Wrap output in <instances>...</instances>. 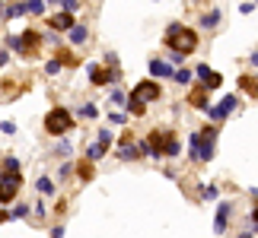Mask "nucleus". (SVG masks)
I'll return each mask as SVG.
<instances>
[{
    "instance_id": "obj_1",
    "label": "nucleus",
    "mask_w": 258,
    "mask_h": 238,
    "mask_svg": "<svg viewBox=\"0 0 258 238\" xmlns=\"http://www.w3.org/2000/svg\"><path fill=\"white\" fill-rule=\"evenodd\" d=\"M166 42H169L172 51L188 54V51H195V48H198V35H195V32H185L178 23H172L169 29H166Z\"/></svg>"
},
{
    "instance_id": "obj_2",
    "label": "nucleus",
    "mask_w": 258,
    "mask_h": 238,
    "mask_svg": "<svg viewBox=\"0 0 258 238\" xmlns=\"http://www.w3.org/2000/svg\"><path fill=\"white\" fill-rule=\"evenodd\" d=\"M71 124H74V117H71V111H67V108H51V111H48V117H45V131L54 134V137L67 134V131H71Z\"/></svg>"
},
{
    "instance_id": "obj_3",
    "label": "nucleus",
    "mask_w": 258,
    "mask_h": 238,
    "mask_svg": "<svg viewBox=\"0 0 258 238\" xmlns=\"http://www.w3.org/2000/svg\"><path fill=\"white\" fill-rule=\"evenodd\" d=\"M19 191V175L16 172H7V178H0V203H10Z\"/></svg>"
},
{
    "instance_id": "obj_4",
    "label": "nucleus",
    "mask_w": 258,
    "mask_h": 238,
    "mask_svg": "<svg viewBox=\"0 0 258 238\" xmlns=\"http://www.w3.org/2000/svg\"><path fill=\"white\" fill-rule=\"evenodd\" d=\"M236 102H239L236 95H226L220 105H207V117H211V121H223V117L236 108Z\"/></svg>"
},
{
    "instance_id": "obj_5",
    "label": "nucleus",
    "mask_w": 258,
    "mask_h": 238,
    "mask_svg": "<svg viewBox=\"0 0 258 238\" xmlns=\"http://www.w3.org/2000/svg\"><path fill=\"white\" fill-rule=\"evenodd\" d=\"M134 95H137V98H144V102H153V98H160V86L150 83V79H147V83H137Z\"/></svg>"
},
{
    "instance_id": "obj_6",
    "label": "nucleus",
    "mask_w": 258,
    "mask_h": 238,
    "mask_svg": "<svg viewBox=\"0 0 258 238\" xmlns=\"http://www.w3.org/2000/svg\"><path fill=\"white\" fill-rule=\"evenodd\" d=\"M86 73H89V79H93L96 86H105V83H112V73H105V70H99L96 64H89L86 67Z\"/></svg>"
},
{
    "instance_id": "obj_7",
    "label": "nucleus",
    "mask_w": 258,
    "mask_h": 238,
    "mask_svg": "<svg viewBox=\"0 0 258 238\" xmlns=\"http://www.w3.org/2000/svg\"><path fill=\"white\" fill-rule=\"evenodd\" d=\"M230 203H220V210H217V222H214V232H223L226 229V219H230Z\"/></svg>"
},
{
    "instance_id": "obj_8",
    "label": "nucleus",
    "mask_w": 258,
    "mask_h": 238,
    "mask_svg": "<svg viewBox=\"0 0 258 238\" xmlns=\"http://www.w3.org/2000/svg\"><path fill=\"white\" fill-rule=\"evenodd\" d=\"M124 105H127V111H131V114H137V117H141V114L147 111L144 98H137V95H131V98H124Z\"/></svg>"
},
{
    "instance_id": "obj_9",
    "label": "nucleus",
    "mask_w": 258,
    "mask_h": 238,
    "mask_svg": "<svg viewBox=\"0 0 258 238\" xmlns=\"http://www.w3.org/2000/svg\"><path fill=\"white\" fill-rule=\"evenodd\" d=\"M150 73L153 76H172L175 70H172L169 64H163V61H150Z\"/></svg>"
},
{
    "instance_id": "obj_10",
    "label": "nucleus",
    "mask_w": 258,
    "mask_h": 238,
    "mask_svg": "<svg viewBox=\"0 0 258 238\" xmlns=\"http://www.w3.org/2000/svg\"><path fill=\"white\" fill-rule=\"evenodd\" d=\"M118 156H121V159H137V156H141V143H124Z\"/></svg>"
},
{
    "instance_id": "obj_11",
    "label": "nucleus",
    "mask_w": 258,
    "mask_h": 238,
    "mask_svg": "<svg viewBox=\"0 0 258 238\" xmlns=\"http://www.w3.org/2000/svg\"><path fill=\"white\" fill-rule=\"evenodd\" d=\"M71 42L74 45H83L86 42V26H71Z\"/></svg>"
},
{
    "instance_id": "obj_12",
    "label": "nucleus",
    "mask_w": 258,
    "mask_h": 238,
    "mask_svg": "<svg viewBox=\"0 0 258 238\" xmlns=\"http://www.w3.org/2000/svg\"><path fill=\"white\" fill-rule=\"evenodd\" d=\"M26 13H35V16H42L45 13V0H26Z\"/></svg>"
},
{
    "instance_id": "obj_13",
    "label": "nucleus",
    "mask_w": 258,
    "mask_h": 238,
    "mask_svg": "<svg viewBox=\"0 0 258 238\" xmlns=\"http://www.w3.org/2000/svg\"><path fill=\"white\" fill-rule=\"evenodd\" d=\"M35 187H38V194H54V181H51V178H38V181H35Z\"/></svg>"
},
{
    "instance_id": "obj_14",
    "label": "nucleus",
    "mask_w": 258,
    "mask_h": 238,
    "mask_svg": "<svg viewBox=\"0 0 258 238\" xmlns=\"http://www.w3.org/2000/svg\"><path fill=\"white\" fill-rule=\"evenodd\" d=\"M4 13H7V19H16V16H23V13H26V7H23V4H10Z\"/></svg>"
},
{
    "instance_id": "obj_15",
    "label": "nucleus",
    "mask_w": 258,
    "mask_h": 238,
    "mask_svg": "<svg viewBox=\"0 0 258 238\" xmlns=\"http://www.w3.org/2000/svg\"><path fill=\"white\" fill-rule=\"evenodd\" d=\"M71 16H74V13H61V16H54V26H57V29H71V26H74V19H71Z\"/></svg>"
},
{
    "instance_id": "obj_16",
    "label": "nucleus",
    "mask_w": 258,
    "mask_h": 238,
    "mask_svg": "<svg viewBox=\"0 0 258 238\" xmlns=\"http://www.w3.org/2000/svg\"><path fill=\"white\" fill-rule=\"evenodd\" d=\"M220 83H223V76H220V73H214V70L207 73V79H204V86H207V89H217Z\"/></svg>"
},
{
    "instance_id": "obj_17",
    "label": "nucleus",
    "mask_w": 258,
    "mask_h": 238,
    "mask_svg": "<svg viewBox=\"0 0 258 238\" xmlns=\"http://www.w3.org/2000/svg\"><path fill=\"white\" fill-rule=\"evenodd\" d=\"M172 76H175V83H182V86H188V83H191V76H195V73H191V70H175Z\"/></svg>"
},
{
    "instance_id": "obj_18",
    "label": "nucleus",
    "mask_w": 258,
    "mask_h": 238,
    "mask_svg": "<svg viewBox=\"0 0 258 238\" xmlns=\"http://www.w3.org/2000/svg\"><path fill=\"white\" fill-rule=\"evenodd\" d=\"M7 48H13V51H26V45H23V38H19V35H10L7 38Z\"/></svg>"
},
{
    "instance_id": "obj_19",
    "label": "nucleus",
    "mask_w": 258,
    "mask_h": 238,
    "mask_svg": "<svg viewBox=\"0 0 258 238\" xmlns=\"http://www.w3.org/2000/svg\"><path fill=\"white\" fill-rule=\"evenodd\" d=\"M217 23H220V13H217V10H214V13H207V16L201 19V26H204V29H211V26H217Z\"/></svg>"
},
{
    "instance_id": "obj_20",
    "label": "nucleus",
    "mask_w": 258,
    "mask_h": 238,
    "mask_svg": "<svg viewBox=\"0 0 258 238\" xmlns=\"http://www.w3.org/2000/svg\"><path fill=\"white\" fill-rule=\"evenodd\" d=\"M102 153H105V146H102V143H93V146L86 150V156H89V159H102Z\"/></svg>"
},
{
    "instance_id": "obj_21",
    "label": "nucleus",
    "mask_w": 258,
    "mask_h": 238,
    "mask_svg": "<svg viewBox=\"0 0 258 238\" xmlns=\"http://www.w3.org/2000/svg\"><path fill=\"white\" fill-rule=\"evenodd\" d=\"M77 114H80V117H96V114H99V108H96V105H83Z\"/></svg>"
},
{
    "instance_id": "obj_22",
    "label": "nucleus",
    "mask_w": 258,
    "mask_h": 238,
    "mask_svg": "<svg viewBox=\"0 0 258 238\" xmlns=\"http://www.w3.org/2000/svg\"><path fill=\"white\" fill-rule=\"evenodd\" d=\"M23 216H29V206H13V213H10V219H23Z\"/></svg>"
},
{
    "instance_id": "obj_23",
    "label": "nucleus",
    "mask_w": 258,
    "mask_h": 238,
    "mask_svg": "<svg viewBox=\"0 0 258 238\" xmlns=\"http://www.w3.org/2000/svg\"><path fill=\"white\" fill-rule=\"evenodd\" d=\"M45 73H48V76L61 73V61H48V64H45Z\"/></svg>"
},
{
    "instance_id": "obj_24",
    "label": "nucleus",
    "mask_w": 258,
    "mask_h": 238,
    "mask_svg": "<svg viewBox=\"0 0 258 238\" xmlns=\"http://www.w3.org/2000/svg\"><path fill=\"white\" fill-rule=\"evenodd\" d=\"M61 7H64V13H77V10H80L77 0H61Z\"/></svg>"
},
{
    "instance_id": "obj_25",
    "label": "nucleus",
    "mask_w": 258,
    "mask_h": 238,
    "mask_svg": "<svg viewBox=\"0 0 258 238\" xmlns=\"http://www.w3.org/2000/svg\"><path fill=\"white\" fill-rule=\"evenodd\" d=\"M4 165H7V172H19V159H13V156H10Z\"/></svg>"
},
{
    "instance_id": "obj_26",
    "label": "nucleus",
    "mask_w": 258,
    "mask_h": 238,
    "mask_svg": "<svg viewBox=\"0 0 258 238\" xmlns=\"http://www.w3.org/2000/svg\"><path fill=\"white\" fill-rule=\"evenodd\" d=\"M112 102L115 105H124V92H121V89H112Z\"/></svg>"
},
{
    "instance_id": "obj_27",
    "label": "nucleus",
    "mask_w": 258,
    "mask_h": 238,
    "mask_svg": "<svg viewBox=\"0 0 258 238\" xmlns=\"http://www.w3.org/2000/svg\"><path fill=\"white\" fill-rule=\"evenodd\" d=\"M0 131H4V134H10V137H13V134H16V124H13V121H4V124H0Z\"/></svg>"
},
{
    "instance_id": "obj_28",
    "label": "nucleus",
    "mask_w": 258,
    "mask_h": 238,
    "mask_svg": "<svg viewBox=\"0 0 258 238\" xmlns=\"http://www.w3.org/2000/svg\"><path fill=\"white\" fill-rule=\"evenodd\" d=\"M99 143H102L105 150H108V143H112V134H108V131H102V134H99Z\"/></svg>"
},
{
    "instance_id": "obj_29",
    "label": "nucleus",
    "mask_w": 258,
    "mask_h": 238,
    "mask_svg": "<svg viewBox=\"0 0 258 238\" xmlns=\"http://www.w3.org/2000/svg\"><path fill=\"white\" fill-rule=\"evenodd\" d=\"M57 153H61V156H71V143L61 140V143H57Z\"/></svg>"
},
{
    "instance_id": "obj_30",
    "label": "nucleus",
    "mask_w": 258,
    "mask_h": 238,
    "mask_svg": "<svg viewBox=\"0 0 258 238\" xmlns=\"http://www.w3.org/2000/svg\"><path fill=\"white\" fill-rule=\"evenodd\" d=\"M29 210H35V216H38V219H42V216L48 213V210H45V203H35V206H29Z\"/></svg>"
},
{
    "instance_id": "obj_31",
    "label": "nucleus",
    "mask_w": 258,
    "mask_h": 238,
    "mask_svg": "<svg viewBox=\"0 0 258 238\" xmlns=\"http://www.w3.org/2000/svg\"><path fill=\"white\" fill-rule=\"evenodd\" d=\"M217 194H220L217 187H204V197H207V200H217Z\"/></svg>"
},
{
    "instance_id": "obj_32",
    "label": "nucleus",
    "mask_w": 258,
    "mask_h": 238,
    "mask_svg": "<svg viewBox=\"0 0 258 238\" xmlns=\"http://www.w3.org/2000/svg\"><path fill=\"white\" fill-rule=\"evenodd\" d=\"M108 121H112V124H124V114H121V111H115L112 117H108Z\"/></svg>"
},
{
    "instance_id": "obj_33",
    "label": "nucleus",
    "mask_w": 258,
    "mask_h": 238,
    "mask_svg": "<svg viewBox=\"0 0 258 238\" xmlns=\"http://www.w3.org/2000/svg\"><path fill=\"white\" fill-rule=\"evenodd\" d=\"M7 61H10V51H4V54H0V67H4Z\"/></svg>"
},
{
    "instance_id": "obj_34",
    "label": "nucleus",
    "mask_w": 258,
    "mask_h": 238,
    "mask_svg": "<svg viewBox=\"0 0 258 238\" xmlns=\"http://www.w3.org/2000/svg\"><path fill=\"white\" fill-rule=\"evenodd\" d=\"M252 67H258V51H255V54H252Z\"/></svg>"
},
{
    "instance_id": "obj_35",
    "label": "nucleus",
    "mask_w": 258,
    "mask_h": 238,
    "mask_svg": "<svg viewBox=\"0 0 258 238\" xmlns=\"http://www.w3.org/2000/svg\"><path fill=\"white\" fill-rule=\"evenodd\" d=\"M252 219H255V225H258V206H255V213H252Z\"/></svg>"
},
{
    "instance_id": "obj_36",
    "label": "nucleus",
    "mask_w": 258,
    "mask_h": 238,
    "mask_svg": "<svg viewBox=\"0 0 258 238\" xmlns=\"http://www.w3.org/2000/svg\"><path fill=\"white\" fill-rule=\"evenodd\" d=\"M255 92H258V89H255Z\"/></svg>"
}]
</instances>
